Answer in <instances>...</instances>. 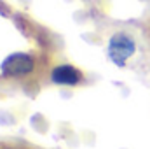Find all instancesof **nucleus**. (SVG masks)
Wrapping results in <instances>:
<instances>
[{
    "label": "nucleus",
    "mask_w": 150,
    "mask_h": 149,
    "mask_svg": "<svg viewBox=\"0 0 150 149\" xmlns=\"http://www.w3.org/2000/svg\"><path fill=\"white\" fill-rule=\"evenodd\" d=\"M134 49H136L134 40L124 34H115L108 44V54H110L112 62L117 65H124L126 60L134 54Z\"/></svg>",
    "instance_id": "1"
},
{
    "label": "nucleus",
    "mask_w": 150,
    "mask_h": 149,
    "mask_svg": "<svg viewBox=\"0 0 150 149\" xmlns=\"http://www.w3.org/2000/svg\"><path fill=\"white\" fill-rule=\"evenodd\" d=\"M33 58L25 53H14L7 56L2 63V74L4 75H26L33 70Z\"/></svg>",
    "instance_id": "2"
},
{
    "label": "nucleus",
    "mask_w": 150,
    "mask_h": 149,
    "mask_svg": "<svg viewBox=\"0 0 150 149\" xmlns=\"http://www.w3.org/2000/svg\"><path fill=\"white\" fill-rule=\"evenodd\" d=\"M52 81L56 84H65V86H75L80 81V72L74 69L72 65H59L52 70Z\"/></svg>",
    "instance_id": "3"
}]
</instances>
